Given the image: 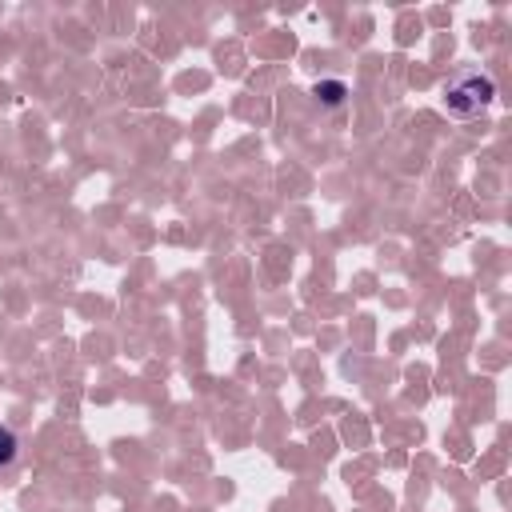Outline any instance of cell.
Returning <instances> with one entry per match:
<instances>
[{
    "label": "cell",
    "instance_id": "cell-1",
    "mask_svg": "<svg viewBox=\"0 0 512 512\" xmlns=\"http://www.w3.org/2000/svg\"><path fill=\"white\" fill-rule=\"evenodd\" d=\"M488 100H492V80H488V76H464V80H456V84L448 88V96H444L448 112H456V116H472V112H480Z\"/></svg>",
    "mask_w": 512,
    "mask_h": 512
},
{
    "label": "cell",
    "instance_id": "cell-2",
    "mask_svg": "<svg viewBox=\"0 0 512 512\" xmlns=\"http://www.w3.org/2000/svg\"><path fill=\"white\" fill-rule=\"evenodd\" d=\"M16 452H20V440L12 436V428L0 424V468H8L16 460Z\"/></svg>",
    "mask_w": 512,
    "mask_h": 512
},
{
    "label": "cell",
    "instance_id": "cell-3",
    "mask_svg": "<svg viewBox=\"0 0 512 512\" xmlns=\"http://www.w3.org/2000/svg\"><path fill=\"white\" fill-rule=\"evenodd\" d=\"M316 96H320L324 104H340V100H344V84H336V80H328V84H316Z\"/></svg>",
    "mask_w": 512,
    "mask_h": 512
}]
</instances>
